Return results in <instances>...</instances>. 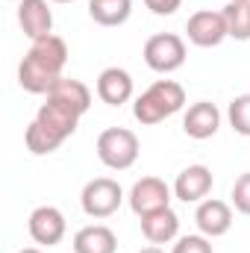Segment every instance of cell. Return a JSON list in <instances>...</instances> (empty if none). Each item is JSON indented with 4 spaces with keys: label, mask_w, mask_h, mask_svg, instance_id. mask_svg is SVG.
Returning a JSON list of instances; mask_svg holds the SVG:
<instances>
[{
    "label": "cell",
    "mask_w": 250,
    "mask_h": 253,
    "mask_svg": "<svg viewBox=\"0 0 250 253\" xmlns=\"http://www.w3.org/2000/svg\"><path fill=\"white\" fill-rule=\"evenodd\" d=\"M118 251V236L106 224H88L77 230L74 236V253H115Z\"/></svg>",
    "instance_id": "cell-16"
},
{
    "label": "cell",
    "mask_w": 250,
    "mask_h": 253,
    "mask_svg": "<svg viewBox=\"0 0 250 253\" xmlns=\"http://www.w3.org/2000/svg\"><path fill=\"white\" fill-rule=\"evenodd\" d=\"M227 121L233 126V132L250 138V94H239L230 100L227 106Z\"/></svg>",
    "instance_id": "cell-21"
},
{
    "label": "cell",
    "mask_w": 250,
    "mask_h": 253,
    "mask_svg": "<svg viewBox=\"0 0 250 253\" xmlns=\"http://www.w3.org/2000/svg\"><path fill=\"white\" fill-rule=\"evenodd\" d=\"M186 33H188V42L194 47H218L224 39H230L224 12H212V9L194 12L186 24Z\"/></svg>",
    "instance_id": "cell-7"
},
{
    "label": "cell",
    "mask_w": 250,
    "mask_h": 253,
    "mask_svg": "<svg viewBox=\"0 0 250 253\" xmlns=\"http://www.w3.org/2000/svg\"><path fill=\"white\" fill-rule=\"evenodd\" d=\"M80 118H83V115H80L74 106H68L65 100H56V97H44V103H42L39 112H36V121L44 126V129H50L56 138H62V141L77 132Z\"/></svg>",
    "instance_id": "cell-9"
},
{
    "label": "cell",
    "mask_w": 250,
    "mask_h": 253,
    "mask_svg": "<svg viewBox=\"0 0 250 253\" xmlns=\"http://www.w3.org/2000/svg\"><path fill=\"white\" fill-rule=\"evenodd\" d=\"M141 144L138 135L126 126H109L97 135V159L112 168V171H126L138 162Z\"/></svg>",
    "instance_id": "cell-3"
},
{
    "label": "cell",
    "mask_w": 250,
    "mask_h": 253,
    "mask_svg": "<svg viewBox=\"0 0 250 253\" xmlns=\"http://www.w3.org/2000/svg\"><path fill=\"white\" fill-rule=\"evenodd\" d=\"M68 65V44L56 33L42 36L30 44L27 56L18 65V85L30 94H47L59 80Z\"/></svg>",
    "instance_id": "cell-1"
},
{
    "label": "cell",
    "mask_w": 250,
    "mask_h": 253,
    "mask_svg": "<svg viewBox=\"0 0 250 253\" xmlns=\"http://www.w3.org/2000/svg\"><path fill=\"white\" fill-rule=\"evenodd\" d=\"M141 233L150 245H168L180 239V215L168 206L159 212H150L141 218Z\"/></svg>",
    "instance_id": "cell-15"
},
{
    "label": "cell",
    "mask_w": 250,
    "mask_h": 253,
    "mask_svg": "<svg viewBox=\"0 0 250 253\" xmlns=\"http://www.w3.org/2000/svg\"><path fill=\"white\" fill-rule=\"evenodd\" d=\"M27 230H30V239L42 248H56L68 233V224H65V215L56 206H39L33 209L30 221H27Z\"/></svg>",
    "instance_id": "cell-8"
},
{
    "label": "cell",
    "mask_w": 250,
    "mask_h": 253,
    "mask_svg": "<svg viewBox=\"0 0 250 253\" xmlns=\"http://www.w3.org/2000/svg\"><path fill=\"white\" fill-rule=\"evenodd\" d=\"M24 141H27V150H30L33 156H47V153H56V150L65 144L62 138H56L50 129H44V126L39 124L36 118H33V124L27 126Z\"/></svg>",
    "instance_id": "cell-19"
},
{
    "label": "cell",
    "mask_w": 250,
    "mask_h": 253,
    "mask_svg": "<svg viewBox=\"0 0 250 253\" xmlns=\"http://www.w3.org/2000/svg\"><path fill=\"white\" fill-rule=\"evenodd\" d=\"M218 126H221V112H218V106L209 103V100L191 103L186 109V115H183V129H186L188 138H194V141L212 138V135L218 132Z\"/></svg>",
    "instance_id": "cell-13"
},
{
    "label": "cell",
    "mask_w": 250,
    "mask_h": 253,
    "mask_svg": "<svg viewBox=\"0 0 250 253\" xmlns=\"http://www.w3.org/2000/svg\"><path fill=\"white\" fill-rule=\"evenodd\" d=\"M138 253H165V251H162L159 245H150V248H141V251H138Z\"/></svg>",
    "instance_id": "cell-25"
},
{
    "label": "cell",
    "mask_w": 250,
    "mask_h": 253,
    "mask_svg": "<svg viewBox=\"0 0 250 253\" xmlns=\"http://www.w3.org/2000/svg\"><path fill=\"white\" fill-rule=\"evenodd\" d=\"M144 62L156 74H174L186 65V42L177 33H156L144 42Z\"/></svg>",
    "instance_id": "cell-4"
},
{
    "label": "cell",
    "mask_w": 250,
    "mask_h": 253,
    "mask_svg": "<svg viewBox=\"0 0 250 253\" xmlns=\"http://www.w3.org/2000/svg\"><path fill=\"white\" fill-rule=\"evenodd\" d=\"M194 224H197V230H200L206 239L227 236L230 227H233V209H230V203H224V200H218V197H206V200L197 203Z\"/></svg>",
    "instance_id": "cell-10"
},
{
    "label": "cell",
    "mask_w": 250,
    "mask_h": 253,
    "mask_svg": "<svg viewBox=\"0 0 250 253\" xmlns=\"http://www.w3.org/2000/svg\"><path fill=\"white\" fill-rule=\"evenodd\" d=\"M212 186H215V180L206 165H188L174 180V197L183 203H200L212 194Z\"/></svg>",
    "instance_id": "cell-11"
},
{
    "label": "cell",
    "mask_w": 250,
    "mask_h": 253,
    "mask_svg": "<svg viewBox=\"0 0 250 253\" xmlns=\"http://www.w3.org/2000/svg\"><path fill=\"white\" fill-rule=\"evenodd\" d=\"M88 15L100 27H121L132 15V0H88Z\"/></svg>",
    "instance_id": "cell-18"
},
{
    "label": "cell",
    "mask_w": 250,
    "mask_h": 253,
    "mask_svg": "<svg viewBox=\"0 0 250 253\" xmlns=\"http://www.w3.org/2000/svg\"><path fill=\"white\" fill-rule=\"evenodd\" d=\"M227 33L236 42H250V3H227L224 9Z\"/></svg>",
    "instance_id": "cell-20"
},
{
    "label": "cell",
    "mask_w": 250,
    "mask_h": 253,
    "mask_svg": "<svg viewBox=\"0 0 250 253\" xmlns=\"http://www.w3.org/2000/svg\"><path fill=\"white\" fill-rule=\"evenodd\" d=\"M227 3H250V0H227Z\"/></svg>",
    "instance_id": "cell-27"
},
{
    "label": "cell",
    "mask_w": 250,
    "mask_h": 253,
    "mask_svg": "<svg viewBox=\"0 0 250 253\" xmlns=\"http://www.w3.org/2000/svg\"><path fill=\"white\" fill-rule=\"evenodd\" d=\"M144 6H147L153 15L165 18V15H174V12L183 6V0H144Z\"/></svg>",
    "instance_id": "cell-24"
},
{
    "label": "cell",
    "mask_w": 250,
    "mask_h": 253,
    "mask_svg": "<svg viewBox=\"0 0 250 253\" xmlns=\"http://www.w3.org/2000/svg\"><path fill=\"white\" fill-rule=\"evenodd\" d=\"M18 253H42L39 248H24V251H18Z\"/></svg>",
    "instance_id": "cell-26"
},
{
    "label": "cell",
    "mask_w": 250,
    "mask_h": 253,
    "mask_svg": "<svg viewBox=\"0 0 250 253\" xmlns=\"http://www.w3.org/2000/svg\"><path fill=\"white\" fill-rule=\"evenodd\" d=\"M53 3H74V0H53Z\"/></svg>",
    "instance_id": "cell-28"
},
{
    "label": "cell",
    "mask_w": 250,
    "mask_h": 253,
    "mask_svg": "<svg viewBox=\"0 0 250 253\" xmlns=\"http://www.w3.org/2000/svg\"><path fill=\"white\" fill-rule=\"evenodd\" d=\"M171 253H212V242L200 233V236H180Z\"/></svg>",
    "instance_id": "cell-23"
},
{
    "label": "cell",
    "mask_w": 250,
    "mask_h": 253,
    "mask_svg": "<svg viewBox=\"0 0 250 253\" xmlns=\"http://www.w3.org/2000/svg\"><path fill=\"white\" fill-rule=\"evenodd\" d=\"M97 97L106 106H124L132 100V77L124 68H106L97 77Z\"/></svg>",
    "instance_id": "cell-14"
},
{
    "label": "cell",
    "mask_w": 250,
    "mask_h": 253,
    "mask_svg": "<svg viewBox=\"0 0 250 253\" xmlns=\"http://www.w3.org/2000/svg\"><path fill=\"white\" fill-rule=\"evenodd\" d=\"M121 203H124V189L112 177L88 180L80 194V206L88 218H109L121 209Z\"/></svg>",
    "instance_id": "cell-5"
},
{
    "label": "cell",
    "mask_w": 250,
    "mask_h": 253,
    "mask_svg": "<svg viewBox=\"0 0 250 253\" xmlns=\"http://www.w3.org/2000/svg\"><path fill=\"white\" fill-rule=\"evenodd\" d=\"M18 24L30 42L53 33V9L50 0H21L18 3Z\"/></svg>",
    "instance_id": "cell-12"
},
{
    "label": "cell",
    "mask_w": 250,
    "mask_h": 253,
    "mask_svg": "<svg viewBox=\"0 0 250 253\" xmlns=\"http://www.w3.org/2000/svg\"><path fill=\"white\" fill-rule=\"evenodd\" d=\"M171 194L174 189L165 183V180H159V177H141V180H135V186L129 189V209L138 215V218H144V215H150V212H159V209H168L171 206Z\"/></svg>",
    "instance_id": "cell-6"
},
{
    "label": "cell",
    "mask_w": 250,
    "mask_h": 253,
    "mask_svg": "<svg viewBox=\"0 0 250 253\" xmlns=\"http://www.w3.org/2000/svg\"><path fill=\"white\" fill-rule=\"evenodd\" d=\"M186 106V88L174 80H156L147 91H141L132 103L135 121L144 126L162 124L165 118L177 115Z\"/></svg>",
    "instance_id": "cell-2"
},
{
    "label": "cell",
    "mask_w": 250,
    "mask_h": 253,
    "mask_svg": "<svg viewBox=\"0 0 250 253\" xmlns=\"http://www.w3.org/2000/svg\"><path fill=\"white\" fill-rule=\"evenodd\" d=\"M44 97H56V100H65L68 106H74L80 115H85L91 109V91L83 80H74V77H62Z\"/></svg>",
    "instance_id": "cell-17"
},
{
    "label": "cell",
    "mask_w": 250,
    "mask_h": 253,
    "mask_svg": "<svg viewBox=\"0 0 250 253\" xmlns=\"http://www.w3.org/2000/svg\"><path fill=\"white\" fill-rule=\"evenodd\" d=\"M233 206L242 212V215H250V171H245L236 183H233Z\"/></svg>",
    "instance_id": "cell-22"
}]
</instances>
